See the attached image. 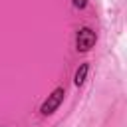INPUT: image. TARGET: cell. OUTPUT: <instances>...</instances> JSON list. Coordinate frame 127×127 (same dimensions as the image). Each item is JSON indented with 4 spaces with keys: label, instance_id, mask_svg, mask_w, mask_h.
Returning <instances> with one entry per match:
<instances>
[{
    "label": "cell",
    "instance_id": "4",
    "mask_svg": "<svg viewBox=\"0 0 127 127\" xmlns=\"http://www.w3.org/2000/svg\"><path fill=\"white\" fill-rule=\"evenodd\" d=\"M85 4H87V0H73V6L75 8H83Z\"/></svg>",
    "mask_w": 127,
    "mask_h": 127
},
{
    "label": "cell",
    "instance_id": "2",
    "mask_svg": "<svg viewBox=\"0 0 127 127\" xmlns=\"http://www.w3.org/2000/svg\"><path fill=\"white\" fill-rule=\"evenodd\" d=\"M62 99H64V89H62V87H58V89H54V91H52V95H48V99L42 103V109H40V111H42L44 115L54 113V111L60 107Z\"/></svg>",
    "mask_w": 127,
    "mask_h": 127
},
{
    "label": "cell",
    "instance_id": "3",
    "mask_svg": "<svg viewBox=\"0 0 127 127\" xmlns=\"http://www.w3.org/2000/svg\"><path fill=\"white\" fill-rule=\"evenodd\" d=\"M85 75H87V64H81L79 65V69L75 71V85H81L83 81H85Z\"/></svg>",
    "mask_w": 127,
    "mask_h": 127
},
{
    "label": "cell",
    "instance_id": "1",
    "mask_svg": "<svg viewBox=\"0 0 127 127\" xmlns=\"http://www.w3.org/2000/svg\"><path fill=\"white\" fill-rule=\"evenodd\" d=\"M95 44V32L91 28H81L77 32V38H75V46L79 52H87L89 48H93Z\"/></svg>",
    "mask_w": 127,
    "mask_h": 127
}]
</instances>
